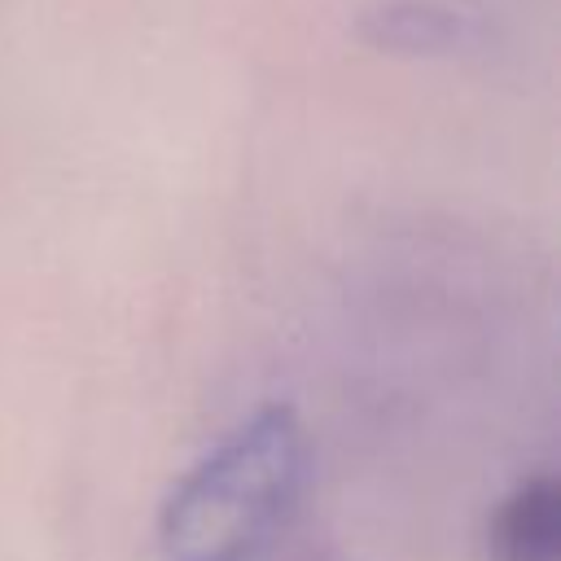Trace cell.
I'll return each instance as SVG.
<instances>
[{
  "label": "cell",
  "instance_id": "6da1fadb",
  "mask_svg": "<svg viewBox=\"0 0 561 561\" xmlns=\"http://www.w3.org/2000/svg\"><path fill=\"white\" fill-rule=\"evenodd\" d=\"M307 478V430L289 403H263L206 451L162 500L167 561H254L294 513Z\"/></svg>",
  "mask_w": 561,
  "mask_h": 561
},
{
  "label": "cell",
  "instance_id": "3957f363",
  "mask_svg": "<svg viewBox=\"0 0 561 561\" xmlns=\"http://www.w3.org/2000/svg\"><path fill=\"white\" fill-rule=\"evenodd\" d=\"M491 561H557L561 557V482L535 473L517 482L491 513Z\"/></svg>",
  "mask_w": 561,
  "mask_h": 561
},
{
  "label": "cell",
  "instance_id": "7a4b0ae2",
  "mask_svg": "<svg viewBox=\"0 0 561 561\" xmlns=\"http://www.w3.org/2000/svg\"><path fill=\"white\" fill-rule=\"evenodd\" d=\"M355 35L394 57H460L486 44V22L443 0H381L355 18Z\"/></svg>",
  "mask_w": 561,
  "mask_h": 561
}]
</instances>
